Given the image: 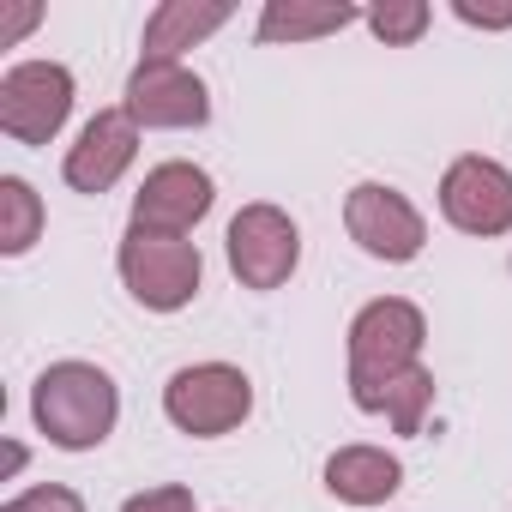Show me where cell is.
<instances>
[{"label":"cell","instance_id":"obj_1","mask_svg":"<svg viewBox=\"0 0 512 512\" xmlns=\"http://www.w3.org/2000/svg\"><path fill=\"white\" fill-rule=\"evenodd\" d=\"M115 410H121L115 380H109L103 368H91V362H55V368L37 380V392H31L37 428H43L55 446H67V452L103 446L109 428H115Z\"/></svg>","mask_w":512,"mask_h":512},{"label":"cell","instance_id":"obj_2","mask_svg":"<svg viewBox=\"0 0 512 512\" xmlns=\"http://www.w3.org/2000/svg\"><path fill=\"white\" fill-rule=\"evenodd\" d=\"M422 338H428V326H422V314H416L410 302H398V296L368 302V308L356 314V326H350V398H362V392H374L380 380L416 368Z\"/></svg>","mask_w":512,"mask_h":512},{"label":"cell","instance_id":"obj_3","mask_svg":"<svg viewBox=\"0 0 512 512\" xmlns=\"http://www.w3.org/2000/svg\"><path fill=\"white\" fill-rule=\"evenodd\" d=\"M163 410L181 434H199V440H217L229 428H241V416L253 410V386L241 368L229 362H199V368H181L169 386H163Z\"/></svg>","mask_w":512,"mask_h":512},{"label":"cell","instance_id":"obj_4","mask_svg":"<svg viewBox=\"0 0 512 512\" xmlns=\"http://www.w3.org/2000/svg\"><path fill=\"white\" fill-rule=\"evenodd\" d=\"M199 247L193 241H175V235H139V229H127V241H121V278H127V290H133V302H145V308H157V314H175V308H187L193 302V290H199Z\"/></svg>","mask_w":512,"mask_h":512},{"label":"cell","instance_id":"obj_5","mask_svg":"<svg viewBox=\"0 0 512 512\" xmlns=\"http://www.w3.org/2000/svg\"><path fill=\"white\" fill-rule=\"evenodd\" d=\"M296 260H302V235L278 205H241L235 211V223H229V272L247 290L290 284Z\"/></svg>","mask_w":512,"mask_h":512},{"label":"cell","instance_id":"obj_6","mask_svg":"<svg viewBox=\"0 0 512 512\" xmlns=\"http://www.w3.org/2000/svg\"><path fill=\"white\" fill-rule=\"evenodd\" d=\"M73 115V73L55 61H25L0 79V127L19 145H49Z\"/></svg>","mask_w":512,"mask_h":512},{"label":"cell","instance_id":"obj_7","mask_svg":"<svg viewBox=\"0 0 512 512\" xmlns=\"http://www.w3.org/2000/svg\"><path fill=\"white\" fill-rule=\"evenodd\" d=\"M344 223H350V241H362V253H374V260H416L428 241L422 211L398 187H380V181H362L344 199Z\"/></svg>","mask_w":512,"mask_h":512},{"label":"cell","instance_id":"obj_8","mask_svg":"<svg viewBox=\"0 0 512 512\" xmlns=\"http://www.w3.org/2000/svg\"><path fill=\"white\" fill-rule=\"evenodd\" d=\"M440 211L464 235H506L512 229V175L494 157H458L440 181Z\"/></svg>","mask_w":512,"mask_h":512},{"label":"cell","instance_id":"obj_9","mask_svg":"<svg viewBox=\"0 0 512 512\" xmlns=\"http://www.w3.org/2000/svg\"><path fill=\"white\" fill-rule=\"evenodd\" d=\"M127 115L139 127H199L211 115V97L181 61H139L127 79Z\"/></svg>","mask_w":512,"mask_h":512},{"label":"cell","instance_id":"obj_10","mask_svg":"<svg viewBox=\"0 0 512 512\" xmlns=\"http://www.w3.org/2000/svg\"><path fill=\"white\" fill-rule=\"evenodd\" d=\"M211 211V175L193 163H163L145 175L139 199H133V229L139 235H187L199 217Z\"/></svg>","mask_w":512,"mask_h":512},{"label":"cell","instance_id":"obj_11","mask_svg":"<svg viewBox=\"0 0 512 512\" xmlns=\"http://www.w3.org/2000/svg\"><path fill=\"white\" fill-rule=\"evenodd\" d=\"M133 151H139V121L127 109H97L85 121L79 145L67 151V187L73 193H109L127 175Z\"/></svg>","mask_w":512,"mask_h":512},{"label":"cell","instance_id":"obj_12","mask_svg":"<svg viewBox=\"0 0 512 512\" xmlns=\"http://www.w3.org/2000/svg\"><path fill=\"white\" fill-rule=\"evenodd\" d=\"M398 482H404V464L380 446H344L326 458V488L350 506H380L398 494Z\"/></svg>","mask_w":512,"mask_h":512},{"label":"cell","instance_id":"obj_13","mask_svg":"<svg viewBox=\"0 0 512 512\" xmlns=\"http://www.w3.org/2000/svg\"><path fill=\"white\" fill-rule=\"evenodd\" d=\"M217 25H229L223 0H163L151 13V25H145V61H175L181 49H193Z\"/></svg>","mask_w":512,"mask_h":512},{"label":"cell","instance_id":"obj_14","mask_svg":"<svg viewBox=\"0 0 512 512\" xmlns=\"http://www.w3.org/2000/svg\"><path fill=\"white\" fill-rule=\"evenodd\" d=\"M344 25H356V7H344V0H272L260 13L266 43H308V37L344 31Z\"/></svg>","mask_w":512,"mask_h":512},{"label":"cell","instance_id":"obj_15","mask_svg":"<svg viewBox=\"0 0 512 512\" xmlns=\"http://www.w3.org/2000/svg\"><path fill=\"white\" fill-rule=\"evenodd\" d=\"M356 404H362V410H386L398 434H416V428H422V416H428V404H434V374L416 362V368H404V374L380 380L374 392H362Z\"/></svg>","mask_w":512,"mask_h":512},{"label":"cell","instance_id":"obj_16","mask_svg":"<svg viewBox=\"0 0 512 512\" xmlns=\"http://www.w3.org/2000/svg\"><path fill=\"white\" fill-rule=\"evenodd\" d=\"M37 229H43V205H37L31 181L7 175L0 181V253H25L37 241Z\"/></svg>","mask_w":512,"mask_h":512},{"label":"cell","instance_id":"obj_17","mask_svg":"<svg viewBox=\"0 0 512 512\" xmlns=\"http://www.w3.org/2000/svg\"><path fill=\"white\" fill-rule=\"evenodd\" d=\"M428 7H422V0H386V7H374L368 13V25H374V37L380 43H416L422 31H428Z\"/></svg>","mask_w":512,"mask_h":512},{"label":"cell","instance_id":"obj_18","mask_svg":"<svg viewBox=\"0 0 512 512\" xmlns=\"http://www.w3.org/2000/svg\"><path fill=\"white\" fill-rule=\"evenodd\" d=\"M0 512H85V500L73 494V488H31V494H19V500H7Z\"/></svg>","mask_w":512,"mask_h":512},{"label":"cell","instance_id":"obj_19","mask_svg":"<svg viewBox=\"0 0 512 512\" xmlns=\"http://www.w3.org/2000/svg\"><path fill=\"white\" fill-rule=\"evenodd\" d=\"M121 512H193V494H187V488H145V494H133Z\"/></svg>","mask_w":512,"mask_h":512},{"label":"cell","instance_id":"obj_20","mask_svg":"<svg viewBox=\"0 0 512 512\" xmlns=\"http://www.w3.org/2000/svg\"><path fill=\"white\" fill-rule=\"evenodd\" d=\"M464 25H482V31H500V25H512V7H470V0H458L452 7Z\"/></svg>","mask_w":512,"mask_h":512}]
</instances>
